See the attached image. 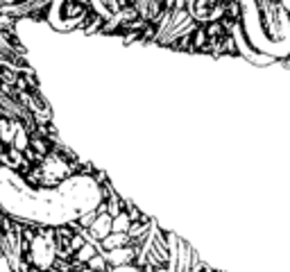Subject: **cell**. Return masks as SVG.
Instances as JSON below:
<instances>
[{
	"label": "cell",
	"mask_w": 290,
	"mask_h": 272,
	"mask_svg": "<svg viewBox=\"0 0 290 272\" xmlns=\"http://www.w3.org/2000/svg\"><path fill=\"white\" fill-rule=\"evenodd\" d=\"M98 252H100L98 245H96V243H91V240H86V243H84L80 250H75V261H77L80 265H84L88 259H91V256H96Z\"/></svg>",
	"instance_id": "5"
},
{
	"label": "cell",
	"mask_w": 290,
	"mask_h": 272,
	"mask_svg": "<svg viewBox=\"0 0 290 272\" xmlns=\"http://www.w3.org/2000/svg\"><path fill=\"white\" fill-rule=\"evenodd\" d=\"M102 254H104V261H107V268H111V265L134 263L136 254H139V247H136V245H123V247H114Z\"/></svg>",
	"instance_id": "3"
},
{
	"label": "cell",
	"mask_w": 290,
	"mask_h": 272,
	"mask_svg": "<svg viewBox=\"0 0 290 272\" xmlns=\"http://www.w3.org/2000/svg\"><path fill=\"white\" fill-rule=\"evenodd\" d=\"M123 245H129V236L127 232H109L107 236L98 243V247L102 250V252H109V250L114 247H123Z\"/></svg>",
	"instance_id": "4"
},
{
	"label": "cell",
	"mask_w": 290,
	"mask_h": 272,
	"mask_svg": "<svg viewBox=\"0 0 290 272\" xmlns=\"http://www.w3.org/2000/svg\"><path fill=\"white\" fill-rule=\"evenodd\" d=\"M28 261L34 265L36 270L46 272L55 265L57 261V240H55V232L52 229H46V232L39 234H30L28 240Z\"/></svg>",
	"instance_id": "1"
},
{
	"label": "cell",
	"mask_w": 290,
	"mask_h": 272,
	"mask_svg": "<svg viewBox=\"0 0 290 272\" xmlns=\"http://www.w3.org/2000/svg\"><path fill=\"white\" fill-rule=\"evenodd\" d=\"M0 250H3L5 259L9 261L16 272H20V254H23V229L18 224L5 220L0 227Z\"/></svg>",
	"instance_id": "2"
},
{
	"label": "cell",
	"mask_w": 290,
	"mask_h": 272,
	"mask_svg": "<svg viewBox=\"0 0 290 272\" xmlns=\"http://www.w3.org/2000/svg\"><path fill=\"white\" fill-rule=\"evenodd\" d=\"M86 268H91V270H96V272H104V270H107V261H104V254L98 252L96 256H91V259L86 261Z\"/></svg>",
	"instance_id": "7"
},
{
	"label": "cell",
	"mask_w": 290,
	"mask_h": 272,
	"mask_svg": "<svg viewBox=\"0 0 290 272\" xmlns=\"http://www.w3.org/2000/svg\"><path fill=\"white\" fill-rule=\"evenodd\" d=\"M109 272H143L136 263H123V265H111V268H107Z\"/></svg>",
	"instance_id": "8"
},
{
	"label": "cell",
	"mask_w": 290,
	"mask_h": 272,
	"mask_svg": "<svg viewBox=\"0 0 290 272\" xmlns=\"http://www.w3.org/2000/svg\"><path fill=\"white\" fill-rule=\"evenodd\" d=\"M129 224H131V220H129L127 211L123 209V211L116 213V216L111 218V232H127Z\"/></svg>",
	"instance_id": "6"
}]
</instances>
